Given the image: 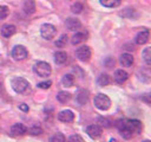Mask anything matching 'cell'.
Returning a JSON list of instances; mask_svg holds the SVG:
<instances>
[{"label":"cell","instance_id":"1","mask_svg":"<svg viewBox=\"0 0 151 142\" xmlns=\"http://www.w3.org/2000/svg\"><path fill=\"white\" fill-rule=\"evenodd\" d=\"M12 88H13V90H14L15 92H18V93H24V92H26L27 89L29 88V84H28V82H27L25 78H22V77H17V78H14V79L12 80Z\"/></svg>","mask_w":151,"mask_h":142},{"label":"cell","instance_id":"2","mask_svg":"<svg viewBox=\"0 0 151 142\" xmlns=\"http://www.w3.org/2000/svg\"><path fill=\"white\" fill-rule=\"evenodd\" d=\"M96 108H98L99 110H107L110 106H111V99L104 95V93H99L94 97V101H93Z\"/></svg>","mask_w":151,"mask_h":142},{"label":"cell","instance_id":"3","mask_svg":"<svg viewBox=\"0 0 151 142\" xmlns=\"http://www.w3.org/2000/svg\"><path fill=\"white\" fill-rule=\"evenodd\" d=\"M33 70L39 77H47V76L51 75V71H52L51 65L48 63H46V62H38L34 65Z\"/></svg>","mask_w":151,"mask_h":142},{"label":"cell","instance_id":"4","mask_svg":"<svg viewBox=\"0 0 151 142\" xmlns=\"http://www.w3.org/2000/svg\"><path fill=\"white\" fill-rule=\"evenodd\" d=\"M40 33H41V37L46 40H51L55 37L57 34V28L55 26H53L52 24H44L41 25L40 27Z\"/></svg>","mask_w":151,"mask_h":142},{"label":"cell","instance_id":"5","mask_svg":"<svg viewBox=\"0 0 151 142\" xmlns=\"http://www.w3.org/2000/svg\"><path fill=\"white\" fill-rule=\"evenodd\" d=\"M117 128H118L120 135H122L124 138L129 140V138H131V137L133 136V130H132L131 127L129 125L127 121H118V122H117Z\"/></svg>","mask_w":151,"mask_h":142},{"label":"cell","instance_id":"6","mask_svg":"<svg viewBox=\"0 0 151 142\" xmlns=\"http://www.w3.org/2000/svg\"><path fill=\"white\" fill-rule=\"evenodd\" d=\"M27 54H28V52H27L26 47L22 45H17L12 50V57L15 60H24L27 57Z\"/></svg>","mask_w":151,"mask_h":142},{"label":"cell","instance_id":"7","mask_svg":"<svg viewBox=\"0 0 151 142\" xmlns=\"http://www.w3.org/2000/svg\"><path fill=\"white\" fill-rule=\"evenodd\" d=\"M76 56L80 62H87L91 58V49L88 46H80L76 51Z\"/></svg>","mask_w":151,"mask_h":142},{"label":"cell","instance_id":"8","mask_svg":"<svg viewBox=\"0 0 151 142\" xmlns=\"http://www.w3.org/2000/svg\"><path fill=\"white\" fill-rule=\"evenodd\" d=\"M26 133H27V128L22 123H15V124H13L11 127L8 134L12 137H17V136H21V135H24Z\"/></svg>","mask_w":151,"mask_h":142},{"label":"cell","instance_id":"9","mask_svg":"<svg viewBox=\"0 0 151 142\" xmlns=\"http://www.w3.org/2000/svg\"><path fill=\"white\" fill-rule=\"evenodd\" d=\"M86 133H87V135H88L91 138H98V137L101 135L103 129H101V127L98 125V124H91V125H88V127L86 128Z\"/></svg>","mask_w":151,"mask_h":142},{"label":"cell","instance_id":"10","mask_svg":"<svg viewBox=\"0 0 151 142\" xmlns=\"http://www.w3.org/2000/svg\"><path fill=\"white\" fill-rule=\"evenodd\" d=\"M149 37H150V31L147 28H145V30H143V31H140V32L137 33V36L134 38V41L138 45H143V44L147 43Z\"/></svg>","mask_w":151,"mask_h":142},{"label":"cell","instance_id":"11","mask_svg":"<svg viewBox=\"0 0 151 142\" xmlns=\"http://www.w3.org/2000/svg\"><path fill=\"white\" fill-rule=\"evenodd\" d=\"M58 120L61 121V122H72L74 120V114L66 109V110H61L59 114H58Z\"/></svg>","mask_w":151,"mask_h":142},{"label":"cell","instance_id":"12","mask_svg":"<svg viewBox=\"0 0 151 142\" xmlns=\"http://www.w3.org/2000/svg\"><path fill=\"white\" fill-rule=\"evenodd\" d=\"M15 32H17V28H15V26L12 25V24H6V25H4V26L1 27V36L5 37V38L12 37Z\"/></svg>","mask_w":151,"mask_h":142},{"label":"cell","instance_id":"13","mask_svg":"<svg viewBox=\"0 0 151 142\" xmlns=\"http://www.w3.org/2000/svg\"><path fill=\"white\" fill-rule=\"evenodd\" d=\"M65 25H66V27H67L70 31H77V30H79L80 26H81L79 19H76V18H68V19H66Z\"/></svg>","mask_w":151,"mask_h":142},{"label":"cell","instance_id":"14","mask_svg":"<svg viewBox=\"0 0 151 142\" xmlns=\"http://www.w3.org/2000/svg\"><path fill=\"white\" fill-rule=\"evenodd\" d=\"M86 39H87V33H86V32H78V33H76V34L72 37L71 43H72L73 45H78V44L85 41Z\"/></svg>","mask_w":151,"mask_h":142},{"label":"cell","instance_id":"15","mask_svg":"<svg viewBox=\"0 0 151 142\" xmlns=\"http://www.w3.org/2000/svg\"><path fill=\"white\" fill-rule=\"evenodd\" d=\"M119 62H120V64H122L123 66L129 67V66H131V65L133 64V57H132V54H130V53H123V54L120 56V58H119Z\"/></svg>","mask_w":151,"mask_h":142},{"label":"cell","instance_id":"16","mask_svg":"<svg viewBox=\"0 0 151 142\" xmlns=\"http://www.w3.org/2000/svg\"><path fill=\"white\" fill-rule=\"evenodd\" d=\"M127 77H129V73L126 72V71H124V70H117L116 72H114V80L117 82V83H119V84H122L123 82H125L126 79H127Z\"/></svg>","mask_w":151,"mask_h":142},{"label":"cell","instance_id":"17","mask_svg":"<svg viewBox=\"0 0 151 142\" xmlns=\"http://www.w3.org/2000/svg\"><path fill=\"white\" fill-rule=\"evenodd\" d=\"M87 101H88V91L85 90V89L79 90V92H78V95H77V102L83 105V104H85Z\"/></svg>","mask_w":151,"mask_h":142},{"label":"cell","instance_id":"18","mask_svg":"<svg viewBox=\"0 0 151 142\" xmlns=\"http://www.w3.org/2000/svg\"><path fill=\"white\" fill-rule=\"evenodd\" d=\"M24 11L27 14H32L35 12V2L34 0H25L24 2Z\"/></svg>","mask_w":151,"mask_h":142},{"label":"cell","instance_id":"19","mask_svg":"<svg viewBox=\"0 0 151 142\" xmlns=\"http://www.w3.org/2000/svg\"><path fill=\"white\" fill-rule=\"evenodd\" d=\"M127 123L131 127V129L133 130V133H139L142 130V128H143L142 122L138 121V120H127Z\"/></svg>","mask_w":151,"mask_h":142},{"label":"cell","instance_id":"20","mask_svg":"<svg viewBox=\"0 0 151 142\" xmlns=\"http://www.w3.org/2000/svg\"><path fill=\"white\" fill-rule=\"evenodd\" d=\"M97 83H98L99 86H105V85H109V84L111 83V78H110V76H109L107 73H101V75L98 77Z\"/></svg>","mask_w":151,"mask_h":142},{"label":"cell","instance_id":"21","mask_svg":"<svg viewBox=\"0 0 151 142\" xmlns=\"http://www.w3.org/2000/svg\"><path fill=\"white\" fill-rule=\"evenodd\" d=\"M54 60H55V63L59 64V65L64 64V63L67 60V54H66V52H64V51L57 52V53L54 54Z\"/></svg>","mask_w":151,"mask_h":142},{"label":"cell","instance_id":"22","mask_svg":"<svg viewBox=\"0 0 151 142\" xmlns=\"http://www.w3.org/2000/svg\"><path fill=\"white\" fill-rule=\"evenodd\" d=\"M61 83H63V85L64 86H66V88H71L73 84H74V77L72 76V75H65L64 77H63V79H61Z\"/></svg>","mask_w":151,"mask_h":142},{"label":"cell","instance_id":"23","mask_svg":"<svg viewBox=\"0 0 151 142\" xmlns=\"http://www.w3.org/2000/svg\"><path fill=\"white\" fill-rule=\"evenodd\" d=\"M57 99L60 103H66V102H68L71 99V93L70 92H66V91H60L57 95Z\"/></svg>","mask_w":151,"mask_h":142},{"label":"cell","instance_id":"24","mask_svg":"<svg viewBox=\"0 0 151 142\" xmlns=\"http://www.w3.org/2000/svg\"><path fill=\"white\" fill-rule=\"evenodd\" d=\"M100 4L105 7L113 8V7H118L120 5V0H100Z\"/></svg>","mask_w":151,"mask_h":142},{"label":"cell","instance_id":"25","mask_svg":"<svg viewBox=\"0 0 151 142\" xmlns=\"http://www.w3.org/2000/svg\"><path fill=\"white\" fill-rule=\"evenodd\" d=\"M143 58L146 63V65H150L151 64V49L150 47H145L144 51H143Z\"/></svg>","mask_w":151,"mask_h":142},{"label":"cell","instance_id":"26","mask_svg":"<svg viewBox=\"0 0 151 142\" xmlns=\"http://www.w3.org/2000/svg\"><path fill=\"white\" fill-rule=\"evenodd\" d=\"M67 36L66 34H61L60 38H58V40L55 41V46L57 47H64L67 44Z\"/></svg>","mask_w":151,"mask_h":142},{"label":"cell","instance_id":"27","mask_svg":"<svg viewBox=\"0 0 151 142\" xmlns=\"http://www.w3.org/2000/svg\"><path fill=\"white\" fill-rule=\"evenodd\" d=\"M65 141H66V138L61 133H57L50 138V142H65Z\"/></svg>","mask_w":151,"mask_h":142},{"label":"cell","instance_id":"28","mask_svg":"<svg viewBox=\"0 0 151 142\" xmlns=\"http://www.w3.org/2000/svg\"><path fill=\"white\" fill-rule=\"evenodd\" d=\"M98 125H100V127H104V128H110L112 124V122L109 120V118H105V117H99L98 118Z\"/></svg>","mask_w":151,"mask_h":142},{"label":"cell","instance_id":"29","mask_svg":"<svg viewBox=\"0 0 151 142\" xmlns=\"http://www.w3.org/2000/svg\"><path fill=\"white\" fill-rule=\"evenodd\" d=\"M28 133L31 134V135H41L42 134V129L40 128V127H32V128H29L28 129Z\"/></svg>","mask_w":151,"mask_h":142},{"label":"cell","instance_id":"30","mask_svg":"<svg viewBox=\"0 0 151 142\" xmlns=\"http://www.w3.org/2000/svg\"><path fill=\"white\" fill-rule=\"evenodd\" d=\"M8 15V7L7 6H0V20H4Z\"/></svg>","mask_w":151,"mask_h":142},{"label":"cell","instance_id":"31","mask_svg":"<svg viewBox=\"0 0 151 142\" xmlns=\"http://www.w3.org/2000/svg\"><path fill=\"white\" fill-rule=\"evenodd\" d=\"M71 9H72L73 13H77V14H78V13H80V12L83 11V5H81L80 2H76V4L72 5Z\"/></svg>","mask_w":151,"mask_h":142},{"label":"cell","instance_id":"32","mask_svg":"<svg viewBox=\"0 0 151 142\" xmlns=\"http://www.w3.org/2000/svg\"><path fill=\"white\" fill-rule=\"evenodd\" d=\"M67 142H84V140L79 135H72V136H70V138H68Z\"/></svg>","mask_w":151,"mask_h":142},{"label":"cell","instance_id":"33","mask_svg":"<svg viewBox=\"0 0 151 142\" xmlns=\"http://www.w3.org/2000/svg\"><path fill=\"white\" fill-rule=\"evenodd\" d=\"M51 85H52V82L51 80H46V82H40L38 84V88H40V89H48Z\"/></svg>","mask_w":151,"mask_h":142},{"label":"cell","instance_id":"34","mask_svg":"<svg viewBox=\"0 0 151 142\" xmlns=\"http://www.w3.org/2000/svg\"><path fill=\"white\" fill-rule=\"evenodd\" d=\"M105 64H106V67H111V66L114 65V59H112V58H107V60L105 62Z\"/></svg>","mask_w":151,"mask_h":142},{"label":"cell","instance_id":"35","mask_svg":"<svg viewBox=\"0 0 151 142\" xmlns=\"http://www.w3.org/2000/svg\"><path fill=\"white\" fill-rule=\"evenodd\" d=\"M19 109H20V110H22V111H25V112H27V111H28V106H27L25 103L19 104Z\"/></svg>","mask_w":151,"mask_h":142},{"label":"cell","instance_id":"36","mask_svg":"<svg viewBox=\"0 0 151 142\" xmlns=\"http://www.w3.org/2000/svg\"><path fill=\"white\" fill-rule=\"evenodd\" d=\"M110 142H118V141H117V140H114V138H111V140H110Z\"/></svg>","mask_w":151,"mask_h":142},{"label":"cell","instance_id":"37","mask_svg":"<svg viewBox=\"0 0 151 142\" xmlns=\"http://www.w3.org/2000/svg\"><path fill=\"white\" fill-rule=\"evenodd\" d=\"M142 142H150L149 140H144V141H142Z\"/></svg>","mask_w":151,"mask_h":142}]
</instances>
